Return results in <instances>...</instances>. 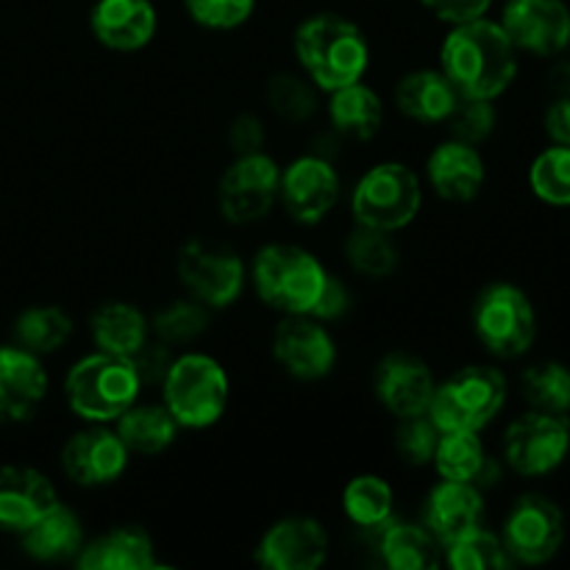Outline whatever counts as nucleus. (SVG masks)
Here are the masks:
<instances>
[{
  "mask_svg": "<svg viewBox=\"0 0 570 570\" xmlns=\"http://www.w3.org/2000/svg\"><path fill=\"white\" fill-rule=\"evenodd\" d=\"M440 70L460 95L495 100L515 81L518 48L501 22L476 17L451 28L440 48Z\"/></svg>",
  "mask_w": 570,
  "mask_h": 570,
  "instance_id": "1",
  "label": "nucleus"
},
{
  "mask_svg": "<svg viewBox=\"0 0 570 570\" xmlns=\"http://www.w3.org/2000/svg\"><path fill=\"white\" fill-rule=\"evenodd\" d=\"M301 70L323 92L362 81L371 65V45L356 22L340 14H315L295 31Z\"/></svg>",
  "mask_w": 570,
  "mask_h": 570,
  "instance_id": "2",
  "label": "nucleus"
},
{
  "mask_svg": "<svg viewBox=\"0 0 570 570\" xmlns=\"http://www.w3.org/2000/svg\"><path fill=\"white\" fill-rule=\"evenodd\" d=\"M142 393L137 365L131 356H115L106 351L81 356L67 371L65 395L70 410L81 421L111 423Z\"/></svg>",
  "mask_w": 570,
  "mask_h": 570,
  "instance_id": "3",
  "label": "nucleus"
},
{
  "mask_svg": "<svg viewBox=\"0 0 570 570\" xmlns=\"http://www.w3.org/2000/svg\"><path fill=\"white\" fill-rule=\"evenodd\" d=\"M250 276H254L256 295L271 309L284 315H312L328 273L309 250L273 243L256 254Z\"/></svg>",
  "mask_w": 570,
  "mask_h": 570,
  "instance_id": "4",
  "label": "nucleus"
},
{
  "mask_svg": "<svg viewBox=\"0 0 570 570\" xmlns=\"http://www.w3.org/2000/svg\"><path fill=\"white\" fill-rule=\"evenodd\" d=\"M161 404L181 429H209L228 406L226 367L206 354H181L161 379Z\"/></svg>",
  "mask_w": 570,
  "mask_h": 570,
  "instance_id": "5",
  "label": "nucleus"
},
{
  "mask_svg": "<svg viewBox=\"0 0 570 570\" xmlns=\"http://www.w3.org/2000/svg\"><path fill=\"white\" fill-rule=\"evenodd\" d=\"M504 404V373L488 365H468L434 387L426 415L440 432H482Z\"/></svg>",
  "mask_w": 570,
  "mask_h": 570,
  "instance_id": "6",
  "label": "nucleus"
},
{
  "mask_svg": "<svg viewBox=\"0 0 570 570\" xmlns=\"http://www.w3.org/2000/svg\"><path fill=\"white\" fill-rule=\"evenodd\" d=\"M423 204V187L417 173L404 161L373 165L356 181L351 195V212L360 226L379 232H401L417 217Z\"/></svg>",
  "mask_w": 570,
  "mask_h": 570,
  "instance_id": "7",
  "label": "nucleus"
},
{
  "mask_svg": "<svg viewBox=\"0 0 570 570\" xmlns=\"http://www.w3.org/2000/svg\"><path fill=\"white\" fill-rule=\"evenodd\" d=\"M473 332L493 356L501 360L523 356L538 337L532 301L515 284H490L473 306Z\"/></svg>",
  "mask_w": 570,
  "mask_h": 570,
  "instance_id": "8",
  "label": "nucleus"
},
{
  "mask_svg": "<svg viewBox=\"0 0 570 570\" xmlns=\"http://www.w3.org/2000/svg\"><path fill=\"white\" fill-rule=\"evenodd\" d=\"M176 273L189 298L209 309H226L239 298L245 287V267L232 248L209 239H189L178 250Z\"/></svg>",
  "mask_w": 570,
  "mask_h": 570,
  "instance_id": "9",
  "label": "nucleus"
},
{
  "mask_svg": "<svg viewBox=\"0 0 570 570\" xmlns=\"http://www.w3.org/2000/svg\"><path fill=\"white\" fill-rule=\"evenodd\" d=\"M282 167L267 154H239L226 167L217 187V204L223 217L234 226H248L262 220L278 200Z\"/></svg>",
  "mask_w": 570,
  "mask_h": 570,
  "instance_id": "10",
  "label": "nucleus"
},
{
  "mask_svg": "<svg viewBox=\"0 0 570 570\" xmlns=\"http://www.w3.org/2000/svg\"><path fill=\"white\" fill-rule=\"evenodd\" d=\"M501 540L515 562L543 566L554 560L557 551L566 543V515L546 495L527 493L512 504Z\"/></svg>",
  "mask_w": 570,
  "mask_h": 570,
  "instance_id": "11",
  "label": "nucleus"
},
{
  "mask_svg": "<svg viewBox=\"0 0 570 570\" xmlns=\"http://www.w3.org/2000/svg\"><path fill=\"white\" fill-rule=\"evenodd\" d=\"M570 429L566 417L529 412L510 423L504 434V460L521 476H546L566 462Z\"/></svg>",
  "mask_w": 570,
  "mask_h": 570,
  "instance_id": "12",
  "label": "nucleus"
},
{
  "mask_svg": "<svg viewBox=\"0 0 570 570\" xmlns=\"http://www.w3.org/2000/svg\"><path fill=\"white\" fill-rule=\"evenodd\" d=\"M273 356L301 382H317L334 371L337 345L321 321L309 315H287L273 334Z\"/></svg>",
  "mask_w": 570,
  "mask_h": 570,
  "instance_id": "13",
  "label": "nucleus"
},
{
  "mask_svg": "<svg viewBox=\"0 0 570 570\" xmlns=\"http://www.w3.org/2000/svg\"><path fill=\"white\" fill-rule=\"evenodd\" d=\"M278 200L301 226H315L340 200V176L323 156H301L282 170Z\"/></svg>",
  "mask_w": 570,
  "mask_h": 570,
  "instance_id": "14",
  "label": "nucleus"
},
{
  "mask_svg": "<svg viewBox=\"0 0 570 570\" xmlns=\"http://www.w3.org/2000/svg\"><path fill=\"white\" fill-rule=\"evenodd\" d=\"M126 443L120 434L106 429L104 423H92L89 429L72 434L61 449V471L67 479L81 488H104L117 482L128 468Z\"/></svg>",
  "mask_w": 570,
  "mask_h": 570,
  "instance_id": "15",
  "label": "nucleus"
},
{
  "mask_svg": "<svg viewBox=\"0 0 570 570\" xmlns=\"http://www.w3.org/2000/svg\"><path fill=\"white\" fill-rule=\"evenodd\" d=\"M501 28L518 50L557 56L570 45V9L562 0H510Z\"/></svg>",
  "mask_w": 570,
  "mask_h": 570,
  "instance_id": "16",
  "label": "nucleus"
},
{
  "mask_svg": "<svg viewBox=\"0 0 570 570\" xmlns=\"http://www.w3.org/2000/svg\"><path fill=\"white\" fill-rule=\"evenodd\" d=\"M326 560V529L321 521L304 515L273 523L256 549V562L271 570H317Z\"/></svg>",
  "mask_w": 570,
  "mask_h": 570,
  "instance_id": "17",
  "label": "nucleus"
},
{
  "mask_svg": "<svg viewBox=\"0 0 570 570\" xmlns=\"http://www.w3.org/2000/svg\"><path fill=\"white\" fill-rule=\"evenodd\" d=\"M48 395V371L42 356L22 345H0V421L26 423Z\"/></svg>",
  "mask_w": 570,
  "mask_h": 570,
  "instance_id": "18",
  "label": "nucleus"
},
{
  "mask_svg": "<svg viewBox=\"0 0 570 570\" xmlns=\"http://www.w3.org/2000/svg\"><path fill=\"white\" fill-rule=\"evenodd\" d=\"M432 367L412 354H390L379 362L373 390L384 410L393 412L395 417L423 415L432 404L434 395Z\"/></svg>",
  "mask_w": 570,
  "mask_h": 570,
  "instance_id": "19",
  "label": "nucleus"
},
{
  "mask_svg": "<svg viewBox=\"0 0 570 570\" xmlns=\"http://www.w3.org/2000/svg\"><path fill=\"white\" fill-rule=\"evenodd\" d=\"M89 28L104 48L131 53L150 45L159 28V14L150 0H95Z\"/></svg>",
  "mask_w": 570,
  "mask_h": 570,
  "instance_id": "20",
  "label": "nucleus"
},
{
  "mask_svg": "<svg viewBox=\"0 0 570 570\" xmlns=\"http://www.w3.org/2000/svg\"><path fill=\"white\" fill-rule=\"evenodd\" d=\"M59 504L53 482L22 465L0 468V529L22 534Z\"/></svg>",
  "mask_w": 570,
  "mask_h": 570,
  "instance_id": "21",
  "label": "nucleus"
},
{
  "mask_svg": "<svg viewBox=\"0 0 570 570\" xmlns=\"http://www.w3.org/2000/svg\"><path fill=\"white\" fill-rule=\"evenodd\" d=\"M482 515L484 499L476 484L443 479L429 493L426 507H423V527L438 538V543L449 546L476 529L482 523Z\"/></svg>",
  "mask_w": 570,
  "mask_h": 570,
  "instance_id": "22",
  "label": "nucleus"
},
{
  "mask_svg": "<svg viewBox=\"0 0 570 570\" xmlns=\"http://www.w3.org/2000/svg\"><path fill=\"white\" fill-rule=\"evenodd\" d=\"M429 181H432L434 193L454 204H468L476 198L484 187V159L476 150V145L460 142V139H449V142L438 145L426 161Z\"/></svg>",
  "mask_w": 570,
  "mask_h": 570,
  "instance_id": "23",
  "label": "nucleus"
},
{
  "mask_svg": "<svg viewBox=\"0 0 570 570\" xmlns=\"http://www.w3.org/2000/svg\"><path fill=\"white\" fill-rule=\"evenodd\" d=\"M83 570H148L159 566L156 543L142 527H120L83 546L76 557Z\"/></svg>",
  "mask_w": 570,
  "mask_h": 570,
  "instance_id": "24",
  "label": "nucleus"
},
{
  "mask_svg": "<svg viewBox=\"0 0 570 570\" xmlns=\"http://www.w3.org/2000/svg\"><path fill=\"white\" fill-rule=\"evenodd\" d=\"M440 479L471 482L479 490L490 488L499 479V465L488 456L479 432H443L432 460Z\"/></svg>",
  "mask_w": 570,
  "mask_h": 570,
  "instance_id": "25",
  "label": "nucleus"
},
{
  "mask_svg": "<svg viewBox=\"0 0 570 570\" xmlns=\"http://www.w3.org/2000/svg\"><path fill=\"white\" fill-rule=\"evenodd\" d=\"M460 92L443 70H412L395 87V106L401 115L417 122H443L454 109Z\"/></svg>",
  "mask_w": 570,
  "mask_h": 570,
  "instance_id": "26",
  "label": "nucleus"
},
{
  "mask_svg": "<svg viewBox=\"0 0 570 570\" xmlns=\"http://www.w3.org/2000/svg\"><path fill=\"white\" fill-rule=\"evenodd\" d=\"M22 538V551L33 560L56 562L78 557L83 549V527L72 510L65 504H56L53 510L45 512L33 527H28Z\"/></svg>",
  "mask_w": 570,
  "mask_h": 570,
  "instance_id": "27",
  "label": "nucleus"
},
{
  "mask_svg": "<svg viewBox=\"0 0 570 570\" xmlns=\"http://www.w3.org/2000/svg\"><path fill=\"white\" fill-rule=\"evenodd\" d=\"M89 328H92L98 351L115 356H134L148 343L150 334L148 317L134 304H122V301H109V304L98 306Z\"/></svg>",
  "mask_w": 570,
  "mask_h": 570,
  "instance_id": "28",
  "label": "nucleus"
},
{
  "mask_svg": "<svg viewBox=\"0 0 570 570\" xmlns=\"http://www.w3.org/2000/svg\"><path fill=\"white\" fill-rule=\"evenodd\" d=\"M178 429L165 404H131L117 417L115 432L134 454H161L176 443Z\"/></svg>",
  "mask_w": 570,
  "mask_h": 570,
  "instance_id": "29",
  "label": "nucleus"
},
{
  "mask_svg": "<svg viewBox=\"0 0 570 570\" xmlns=\"http://www.w3.org/2000/svg\"><path fill=\"white\" fill-rule=\"evenodd\" d=\"M328 117H332V126L345 137L371 139L384 122V104L371 87L356 81L334 89L328 100Z\"/></svg>",
  "mask_w": 570,
  "mask_h": 570,
  "instance_id": "30",
  "label": "nucleus"
},
{
  "mask_svg": "<svg viewBox=\"0 0 570 570\" xmlns=\"http://www.w3.org/2000/svg\"><path fill=\"white\" fill-rule=\"evenodd\" d=\"M379 551L393 570H434L440 566V543L426 527L417 523H393L379 529Z\"/></svg>",
  "mask_w": 570,
  "mask_h": 570,
  "instance_id": "31",
  "label": "nucleus"
},
{
  "mask_svg": "<svg viewBox=\"0 0 570 570\" xmlns=\"http://www.w3.org/2000/svg\"><path fill=\"white\" fill-rule=\"evenodd\" d=\"M393 488L382 476L362 473L343 490V512L362 529H382L393 521Z\"/></svg>",
  "mask_w": 570,
  "mask_h": 570,
  "instance_id": "32",
  "label": "nucleus"
},
{
  "mask_svg": "<svg viewBox=\"0 0 570 570\" xmlns=\"http://www.w3.org/2000/svg\"><path fill=\"white\" fill-rule=\"evenodd\" d=\"M72 337V317L59 306H31L14 321V340L31 354L59 351Z\"/></svg>",
  "mask_w": 570,
  "mask_h": 570,
  "instance_id": "33",
  "label": "nucleus"
},
{
  "mask_svg": "<svg viewBox=\"0 0 570 570\" xmlns=\"http://www.w3.org/2000/svg\"><path fill=\"white\" fill-rule=\"evenodd\" d=\"M523 399L534 412L566 417L570 412V371L560 362H538L521 379Z\"/></svg>",
  "mask_w": 570,
  "mask_h": 570,
  "instance_id": "34",
  "label": "nucleus"
},
{
  "mask_svg": "<svg viewBox=\"0 0 570 570\" xmlns=\"http://www.w3.org/2000/svg\"><path fill=\"white\" fill-rule=\"evenodd\" d=\"M345 259L362 276L384 278L399 267V248L387 232L356 223L354 232L345 237Z\"/></svg>",
  "mask_w": 570,
  "mask_h": 570,
  "instance_id": "35",
  "label": "nucleus"
},
{
  "mask_svg": "<svg viewBox=\"0 0 570 570\" xmlns=\"http://www.w3.org/2000/svg\"><path fill=\"white\" fill-rule=\"evenodd\" d=\"M445 562L454 570H504L510 568L512 557L504 540L476 527L445 546Z\"/></svg>",
  "mask_w": 570,
  "mask_h": 570,
  "instance_id": "36",
  "label": "nucleus"
},
{
  "mask_svg": "<svg viewBox=\"0 0 570 570\" xmlns=\"http://www.w3.org/2000/svg\"><path fill=\"white\" fill-rule=\"evenodd\" d=\"M209 306H204L195 298H181L167 304L154 315V334L165 345H184L198 340L209 328Z\"/></svg>",
  "mask_w": 570,
  "mask_h": 570,
  "instance_id": "37",
  "label": "nucleus"
},
{
  "mask_svg": "<svg viewBox=\"0 0 570 570\" xmlns=\"http://www.w3.org/2000/svg\"><path fill=\"white\" fill-rule=\"evenodd\" d=\"M315 83L295 72H276L265 87V100L282 120L304 122L315 115L317 92Z\"/></svg>",
  "mask_w": 570,
  "mask_h": 570,
  "instance_id": "38",
  "label": "nucleus"
},
{
  "mask_svg": "<svg viewBox=\"0 0 570 570\" xmlns=\"http://www.w3.org/2000/svg\"><path fill=\"white\" fill-rule=\"evenodd\" d=\"M529 184L540 200L551 206H570V148L554 145L532 161Z\"/></svg>",
  "mask_w": 570,
  "mask_h": 570,
  "instance_id": "39",
  "label": "nucleus"
},
{
  "mask_svg": "<svg viewBox=\"0 0 570 570\" xmlns=\"http://www.w3.org/2000/svg\"><path fill=\"white\" fill-rule=\"evenodd\" d=\"M443 122L449 126L451 139H460V142H468V145L484 142L495 128L493 100L460 95L454 109L449 111V117H445Z\"/></svg>",
  "mask_w": 570,
  "mask_h": 570,
  "instance_id": "40",
  "label": "nucleus"
},
{
  "mask_svg": "<svg viewBox=\"0 0 570 570\" xmlns=\"http://www.w3.org/2000/svg\"><path fill=\"white\" fill-rule=\"evenodd\" d=\"M189 20L209 31H234L245 26L256 9V0H184Z\"/></svg>",
  "mask_w": 570,
  "mask_h": 570,
  "instance_id": "41",
  "label": "nucleus"
},
{
  "mask_svg": "<svg viewBox=\"0 0 570 570\" xmlns=\"http://www.w3.org/2000/svg\"><path fill=\"white\" fill-rule=\"evenodd\" d=\"M440 429L434 426L432 417L423 412V415L401 417L399 434H395V445H399V454L404 456L410 465H426L434 460V451L440 443Z\"/></svg>",
  "mask_w": 570,
  "mask_h": 570,
  "instance_id": "42",
  "label": "nucleus"
},
{
  "mask_svg": "<svg viewBox=\"0 0 570 570\" xmlns=\"http://www.w3.org/2000/svg\"><path fill=\"white\" fill-rule=\"evenodd\" d=\"M438 20L460 26V22L476 20V17L488 14L493 0H421Z\"/></svg>",
  "mask_w": 570,
  "mask_h": 570,
  "instance_id": "43",
  "label": "nucleus"
},
{
  "mask_svg": "<svg viewBox=\"0 0 570 570\" xmlns=\"http://www.w3.org/2000/svg\"><path fill=\"white\" fill-rule=\"evenodd\" d=\"M131 360H134V365H137L139 382H142V387H148V384H161V379H165L173 356H170V351H167L165 343H156V345L145 343L142 348L131 356Z\"/></svg>",
  "mask_w": 570,
  "mask_h": 570,
  "instance_id": "44",
  "label": "nucleus"
},
{
  "mask_svg": "<svg viewBox=\"0 0 570 570\" xmlns=\"http://www.w3.org/2000/svg\"><path fill=\"white\" fill-rule=\"evenodd\" d=\"M228 145H232L234 154H256V150L265 148V126H262L259 117L254 115H239L237 120L228 128Z\"/></svg>",
  "mask_w": 570,
  "mask_h": 570,
  "instance_id": "45",
  "label": "nucleus"
},
{
  "mask_svg": "<svg viewBox=\"0 0 570 570\" xmlns=\"http://www.w3.org/2000/svg\"><path fill=\"white\" fill-rule=\"evenodd\" d=\"M345 309H348V289L337 276H328L309 317H315V321H337Z\"/></svg>",
  "mask_w": 570,
  "mask_h": 570,
  "instance_id": "46",
  "label": "nucleus"
},
{
  "mask_svg": "<svg viewBox=\"0 0 570 570\" xmlns=\"http://www.w3.org/2000/svg\"><path fill=\"white\" fill-rule=\"evenodd\" d=\"M546 131L557 145L570 148V95H562L557 104H551L549 115H546Z\"/></svg>",
  "mask_w": 570,
  "mask_h": 570,
  "instance_id": "47",
  "label": "nucleus"
},
{
  "mask_svg": "<svg viewBox=\"0 0 570 570\" xmlns=\"http://www.w3.org/2000/svg\"><path fill=\"white\" fill-rule=\"evenodd\" d=\"M549 83H551V89H554V92L570 95V59L557 61V65L551 67Z\"/></svg>",
  "mask_w": 570,
  "mask_h": 570,
  "instance_id": "48",
  "label": "nucleus"
}]
</instances>
